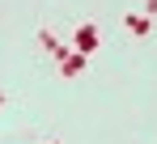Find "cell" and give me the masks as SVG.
Returning a JSON list of instances; mask_svg holds the SVG:
<instances>
[{"instance_id": "obj_1", "label": "cell", "mask_w": 157, "mask_h": 144, "mask_svg": "<svg viewBox=\"0 0 157 144\" xmlns=\"http://www.w3.org/2000/svg\"><path fill=\"white\" fill-rule=\"evenodd\" d=\"M77 47L81 51H94L98 47V25L89 21V25H77Z\"/></svg>"}, {"instance_id": "obj_2", "label": "cell", "mask_w": 157, "mask_h": 144, "mask_svg": "<svg viewBox=\"0 0 157 144\" xmlns=\"http://www.w3.org/2000/svg\"><path fill=\"white\" fill-rule=\"evenodd\" d=\"M123 21H128L136 34H144V30H149V17H140V13H123Z\"/></svg>"}, {"instance_id": "obj_3", "label": "cell", "mask_w": 157, "mask_h": 144, "mask_svg": "<svg viewBox=\"0 0 157 144\" xmlns=\"http://www.w3.org/2000/svg\"><path fill=\"white\" fill-rule=\"evenodd\" d=\"M144 13H157V0H144Z\"/></svg>"}, {"instance_id": "obj_4", "label": "cell", "mask_w": 157, "mask_h": 144, "mask_svg": "<svg viewBox=\"0 0 157 144\" xmlns=\"http://www.w3.org/2000/svg\"><path fill=\"white\" fill-rule=\"evenodd\" d=\"M0 106H4V93H0Z\"/></svg>"}]
</instances>
